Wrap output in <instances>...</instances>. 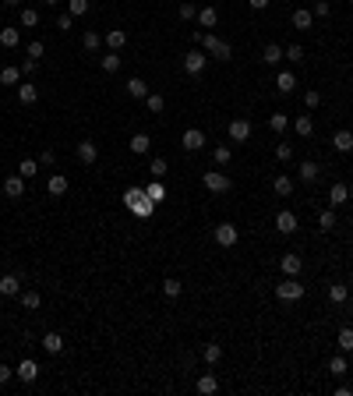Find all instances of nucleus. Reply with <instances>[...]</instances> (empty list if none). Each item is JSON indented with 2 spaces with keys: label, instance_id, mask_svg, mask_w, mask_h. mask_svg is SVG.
Returning <instances> with one entry per match:
<instances>
[{
  "label": "nucleus",
  "instance_id": "nucleus-1",
  "mask_svg": "<svg viewBox=\"0 0 353 396\" xmlns=\"http://www.w3.org/2000/svg\"><path fill=\"white\" fill-rule=\"evenodd\" d=\"M198 43H202V46H205L209 53H215V60H230V53H233V50H230V43L215 39L212 32H202V36H198Z\"/></svg>",
  "mask_w": 353,
  "mask_h": 396
},
{
  "label": "nucleus",
  "instance_id": "nucleus-2",
  "mask_svg": "<svg viewBox=\"0 0 353 396\" xmlns=\"http://www.w3.org/2000/svg\"><path fill=\"white\" fill-rule=\"evenodd\" d=\"M276 297H279V301H300V297H304V283H297V280L290 276L286 283L276 287Z\"/></svg>",
  "mask_w": 353,
  "mask_h": 396
},
{
  "label": "nucleus",
  "instance_id": "nucleus-3",
  "mask_svg": "<svg viewBox=\"0 0 353 396\" xmlns=\"http://www.w3.org/2000/svg\"><path fill=\"white\" fill-rule=\"evenodd\" d=\"M205 188L215 191V195H222V191H230L233 184H230V177H226V173H219V170H205Z\"/></svg>",
  "mask_w": 353,
  "mask_h": 396
},
{
  "label": "nucleus",
  "instance_id": "nucleus-4",
  "mask_svg": "<svg viewBox=\"0 0 353 396\" xmlns=\"http://www.w3.org/2000/svg\"><path fill=\"white\" fill-rule=\"evenodd\" d=\"M237 237H240V234H237L233 223H219V227H215V244H219V248H233Z\"/></svg>",
  "mask_w": 353,
  "mask_h": 396
},
{
  "label": "nucleus",
  "instance_id": "nucleus-5",
  "mask_svg": "<svg viewBox=\"0 0 353 396\" xmlns=\"http://www.w3.org/2000/svg\"><path fill=\"white\" fill-rule=\"evenodd\" d=\"M184 71H187V75H202V71H205V53H198V50L184 53Z\"/></svg>",
  "mask_w": 353,
  "mask_h": 396
},
{
  "label": "nucleus",
  "instance_id": "nucleus-6",
  "mask_svg": "<svg viewBox=\"0 0 353 396\" xmlns=\"http://www.w3.org/2000/svg\"><path fill=\"white\" fill-rule=\"evenodd\" d=\"M202 145H205V131H198V128H187V131H184V149H187V153H198Z\"/></svg>",
  "mask_w": 353,
  "mask_h": 396
},
{
  "label": "nucleus",
  "instance_id": "nucleus-7",
  "mask_svg": "<svg viewBox=\"0 0 353 396\" xmlns=\"http://www.w3.org/2000/svg\"><path fill=\"white\" fill-rule=\"evenodd\" d=\"M230 138L233 142H247L251 138V124L247 120H230Z\"/></svg>",
  "mask_w": 353,
  "mask_h": 396
},
{
  "label": "nucleus",
  "instance_id": "nucleus-8",
  "mask_svg": "<svg viewBox=\"0 0 353 396\" xmlns=\"http://www.w3.org/2000/svg\"><path fill=\"white\" fill-rule=\"evenodd\" d=\"M4 191H7L11 198H21V195H25V177H21V173L7 177V180H4Z\"/></svg>",
  "mask_w": 353,
  "mask_h": 396
},
{
  "label": "nucleus",
  "instance_id": "nucleus-9",
  "mask_svg": "<svg viewBox=\"0 0 353 396\" xmlns=\"http://www.w3.org/2000/svg\"><path fill=\"white\" fill-rule=\"evenodd\" d=\"M329 202H332V205H346V202H350V188H346V184H332V188H329Z\"/></svg>",
  "mask_w": 353,
  "mask_h": 396
},
{
  "label": "nucleus",
  "instance_id": "nucleus-10",
  "mask_svg": "<svg viewBox=\"0 0 353 396\" xmlns=\"http://www.w3.org/2000/svg\"><path fill=\"white\" fill-rule=\"evenodd\" d=\"M18 379H21V382H36V379H39V364H36V361H21V364H18Z\"/></svg>",
  "mask_w": 353,
  "mask_h": 396
},
{
  "label": "nucleus",
  "instance_id": "nucleus-11",
  "mask_svg": "<svg viewBox=\"0 0 353 396\" xmlns=\"http://www.w3.org/2000/svg\"><path fill=\"white\" fill-rule=\"evenodd\" d=\"M332 145H336V153H353V131H336Z\"/></svg>",
  "mask_w": 353,
  "mask_h": 396
},
{
  "label": "nucleus",
  "instance_id": "nucleus-12",
  "mask_svg": "<svg viewBox=\"0 0 353 396\" xmlns=\"http://www.w3.org/2000/svg\"><path fill=\"white\" fill-rule=\"evenodd\" d=\"M124 43H127V32H124V28L106 32V46H110V50H117V53H120V50H124Z\"/></svg>",
  "mask_w": 353,
  "mask_h": 396
},
{
  "label": "nucleus",
  "instance_id": "nucleus-13",
  "mask_svg": "<svg viewBox=\"0 0 353 396\" xmlns=\"http://www.w3.org/2000/svg\"><path fill=\"white\" fill-rule=\"evenodd\" d=\"M282 272H286V276H297V272H300V269H304V262H300V255H282Z\"/></svg>",
  "mask_w": 353,
  "mask_h": 396
},
{
  "label": "nucleus",
  "instance_id": "nucleus-14",
  "mask_svg": "<svg viewBox=\"0 0 353 396\" xmlns=\"http://www.w3.org/2000/svg\"><path fill=\"white\" fill-rule=\"evenodd\" d=\"M276 227H279L282 234H293V230H297V216H293V212H286V209H282L279 216H276Z\"/></svg>",
  "mask_w": 353,
  "mask_h": 396
},
{
  "label": "nucleus",
  "instance_id": "nucleus-15",
  "mask_svg": "<svg viewBox=\"0 0 353 396\" xmlns=\"http://www.w3.org/2000/svg\"><path fill=\"white\" fill-rule=\"evenodd\" d=\"M43 347H46L50 354H60V350H64V336H60V332H46V336H43Z\"/></svg>",
  "mask_w": 353,
  "mask_h": 396
},
{
  "label": "nucleus",
  "instance_id": "nucleus-16",
  "mask_svg": "<svg viewBox=\"0 0 353 396\" xmlns=\"http://www.w3.org/2000/svg\"><path fill=\"white\" fill-rule=\"evenodd\" d=\"M0 294H4V297H14V294H21V283H18V276H4V280H0Z\"/></svg>",
  "mask_w": 353,
  "mask_h": 396
},
{
  "label": "nucleus",
  "instance_id": "nucleus-17",
  "mask_svg": "<svg viewBox=\"0 0 353 396\" xmlns=\"http://www.w3.org/2000/svg\"><path fill=\"white\" fill-rule=\"evenodd\" d=\"M95 156H99V149L92 142H78V159L81 163H95Z\"/></svg>",
  "mask_w": 353,
  "mask_h": 396
},
{
  "label": "nucleus",
  "instance_id": "nucleus-18",
  "mask_svg": "<svg viewBox=\"0 0 353 396\" xmlns=\"http://www.w3.org/2000/svg\"><path fill=\"white\" fill-rule=\"evenodd\" d=\"M262 60H265V64H279V60H282V46L269 43V46L262 50Z\"/></svg>",
  "mask_w": 353,
  "mask_h": 396
},
{
  "label": "nucleus",
  "instance_id": "nucleus-19",
  "mask_svg": "<svg viewBox=\"0 0 353 396\" xmlns=\"http://www.w3.org/2000/svg\"><path fill=\"white\" fill-rule=\"evenodd\" d=\"M311 25H314L311 11H293V28H311Z\"/></svg>",
  "mask_w": 353,
  "mask_h": 396
},
{
  "label": "nucleus",
  "instance_id": "nucleus-20",
  "mask_svg": "<svg viewBox=\"0 0 353 396\" xmlns=\"http://www.w3.org/2000/svg\"><path fill=\"white\" fill-rule=\"evenodd\" d=\"M103 71H106V75H113V71H120V53H117V50H110V53L103 57Z\"/></svg>",
  "mask_w": 353,
  "mask_h": 396
},
{
  "label": "nucleus",
  "instance_id": "nucleus-21",
  "mask_svg": "<svg viewBox=\"0 0 353 396\" xmlns=\"http://www.w3.org/2000/svg\"><path fill=\"white\" fill-rule=\"evenodd\" d=\"M46 188H50V195H64V191H68V177H64V173H53Z\"/></svg>",
  "mask_w": 353,
  "mask_h": 396
},
{
  "label": "nucleus",
  "instance_id": "nucleus-22",
  "mask_svg": "<svg viewBox=\"0 0 353 396\" xmlns=\"http://www.w3.org/2000/svg\"><path fill=\"white\" fill-rule=\"evenodd\" d=\"M350 297V290H346V283H332L329 287V301H336V304H343Z\"/></svg>",
  "mask_w": 353,
  "mask_h": 396
},
{
  "label": "nucleus",
  "instance_id": "nucleus-23",
  "mask_svg": "<svg viewBox=\"0 0 353 396\" xmlns=\"http://www.w3.org/2000/svg\"><path fill=\"white\" fill-rule=\"evenodd\" d=\"M202 357H205V364H215V361L222 357V347H219V343H205V350H202Z\"/></svg>",
  "mask_w": 353,
  "mask_h": 396
},
{
  "label": "nucleus",
  "instance_id": "nucleus-24",
  "mask_svg": "<svg viewBox=\"0 0 353 396\" xmlns=\"http://www.w3.org/2000/svg\"><path fill=\"white\" fill-rule=\"evenodd\" d=\"M318 173H322V170H318V163H311V159H307V163H300V180H307V184H311Z\"/></svg>",
  "mask_w": 353,
  "mask_h": 396
},
{
  "label": "nucleus",
  "instance_id": "nucleus-25",
  "mask_svg": "<svg viewBox=\"0 0 353 396\" xmlns=\"http://www.w3.org/2000/svg\"><path fill=\"white\" fill-rule=\"evenodd\" d=\"M127 92H131L135 99H145V96H148V85H145L141 78H131L127 81Z\"/></svg>",
  "mask_w": 353,
  "mask_h": 396
},
{
  "label": "nucleus",
  "instance_id": "nucleus-26",
  "mask_svg": "<svg viewBox=\"0 0 353 396\" xmlns=\"http://www.w3.org/2000/svg\"><path fill=\"white\" fill-rule=\"evenodd\" d=\"M276 88H279V92H293V88H297V78H293L290 71H282L279 78H276Z\"/></svg>",
  "mask_w": 353,
  "mask_h": 396
},
{
  "label": "nucleus",
  "instance_id": "nucleus-27",
  "mask_svg": "<svg viewBox=\"0 0 353 396\" xmlns=\"http://www.w3.org/2000/svg\"><path fill=\"white\" fill-rule=\"evenodd\" d=\"M198 21H202L205 28H212V25L219 21V14H215V7H202V11H198Z\"/></svg>",
  "mask_w": 353,
  "mask_h": 396
},
{
  "label": "nucleus",
  "instance_id": "nucleus-28",
  "mask_svg": "<svg viewBox=\"0 0 353 396\" xmlns=\"http://www.w3.org/2000/svg\"><path fill=\"white\" fill-rule=\"evenodd\" d=\"M272 188H276V195H290V191H293V180H290L286 173H279V177L272 180Z\"/></svg>",
  "mask_w": 353,
  "mask_h": 396
},
{
  "label": "nucleus",
  "instance_id": "nucleus-29",
  "mask_svg": "<svg viewBox=\"0 0 353 396\" xmlns=\"http://www.w3.org/2000/svg\"><path fill=\"white\" fill-rule=\"evenodd\" d=\"M215 389H219V382H215V375H202V379H198V393H215Z\"/></svg>",
  "mask_w": 353,
  "mask_h": 396
},
{
  "label": "nucleus",
  "instance_id": "nucleus-30",
  "mask_svg": "<svg viewBox=\"0 0 353 396\" xmlns=\"http://www.w3.org/2000/svg\"><path fill=\"white\" fill-rule=\"evenodd\" d=\"M311 131H314V120H311L307 113H300V117H297V135H304V138H307Z\"/></svg>",
  "mask_w": 353,
  "mask_h": 396
},
{
  "label": "nucleus",
  "instance_id": "nucleus-31",
  "mask_svg": "<svg viewBox=\"0 0 353 396\" xmlns=\"http://www.w3.org/2000/svg\"><path fill=\"white\" fill-rule=\"evenodd\" d=\"M18 39H21L18 28H0V43H4V46H18Z\"/></svg>",
  "mask_w": 353,
  "mask_h": 396
},
{
  "label": "nucleus",
  "instance_id": "nucleus-32",
  "mask_svg": "<svg viewBox=\"0 0 353 396\" xmlns=\"http://www.w3.org/2000/svg\"><path fill=\"white\" fill-rule=\"evenodd\" d=\"M18 99H21V103H36V99H39L36 85H21V88H18Z\"/></svg>",
  "mask_w": 353,
  "mask_h": 396
},
{
  "label": "nucleus",
  "instance_id": "nucleus-33",
  "mask_svg": "<svg viewBox=\"0 0 353 396\" xmlns=\"http://www.w3.org/2000/svg\"><path fill=\"white\" fill-rule=\"evenodd\" d=\"M145 103H148V110H152V113H163V106H166V99H163V96H155V92H148V96H145Z\"/></svg>",
  "mask_w": 353,
  "mask_h": 396
},
{
  "label": "nucleus",
  "instance_id": "nucleus-34",
  "mask_svg": "<svg viewBox=\"0 0 353 396\" xmlns=\"http://www.w3.org/2000/svg\"><path fill=\"white\" fill-rule=\"evenodd\" d=\"M286 124H290L286 113H272V117H269V128H272V131H286Z\"/></svg>",
  "mask_w": 353,
  "mask_h": 396
},
{
  "label": "nucleus",
  "instance_id": "nucleus-35",
  "mask_svg": "<svg viewBox=\"0 0 353 396\" xmlns=\"http://www.w3.org/2000/svg\"><path fill=\"white\" fill-rule=\"evenodd\" d=\"M131 153H148V135H135V138H131Z\"/></svg>",
  "mask_w": 353,
  "mask_h": 396
},
{
  "label": "nucleus",
  "instance_id": "nucleus-36",
  "mask_svg": "<svg viewBox=\"0 0 353 396\" xmlns=\"http://www.w3.org/2000/svg\"><path fill=\"white\" fill-rule=\"evenodd\" d=\"M36 170H39L36 159H21V163H18V173H21V177H36Z\"/></svg>",
  "mask_w": 353,
  "mask_h": 396
},
{
  "label": "nucleus",
  "instance_id": "nucleus-37",
  "mask_svg": "<svg viewBox=\"0 0 353 396\" xmlns=\"http://www.w3.org/2000/svg\"><path fill=\"white\" fill-rule=\"evenodd\" d=\"M180 290H184V287H180L177 280H163V294H166V297H180Z\"/></svg>",
  "mask_w": 353,
  "mask_h": 396
},
{
  "label": "nucleus",
  "instance_id": "nucleus-38",
  "mask_svg": "<svg viewBox=\"0 0 353 396\" xmlns=\"http://www.w3.org/2000/svg\"><path fill=\"white\" fill-rule=\"evenodd\" d=\"M21 304H25V308H39V304H43V297H39L36 290H25V294H21Z\"/></svg>",
  "mask_w": 353,
  "mask_h": 396
},
{
  "label": "nucleus",
  "instance_id": "nucleus-39",
  "mask_svg": "<svg viewBox=\"0 0 353 396\" xmlns=\"http://www.w3.org/2000/svg\"><path fill=\"white\" fill-rule=\"evenodd\" d=\"M329 372H332V375H346V372H350V368H346V357H332V361H329Z\"/></svg>",
  "mask_w": 353,
  "mask_h": 396
},
{
  "label": "nucleus",
  "instance_id": "nucleus-40",
  "mask_svg": "<svg viewBox=\"0 0 353 396\" xmlns=\"http://www.w3.org/2000/svg\"><path fill=\"white\" fill-rule=\"evenodd\" d=\"M18 75H21L18 68H4V71H0V81H4V85H14V81H18Z\"/></svg>",
  "mask_w": 353,
  "mask_h": 396
},
{
  "label": "nucleus",
  "instance_id": "nucleus-41",
  "mask_svg": "<svg viewBox=\"0 0 353 396\" xmlns=\"http://www.w3.org/2000/svg\"><path fill=\"white\" fill-rule=\"evenodd\" d=\"M339 347H343V350H353V329H339Z\"/></svg>",
  "mask_w": 353,
  "mask_h": 396
},
{
  "label": "nucleus",
  "instance_id": "nucleus-42",
  "mask_svg": "<svg viewBox=\"0 0 353 396\" xmlns=\"http://www.w3.org/2000/svg\"><path fill=\"white\" fill-rule=\"evenodd\" d=\"M21 25H39V11L25 7V11H21Z\"/></svg>",
  "mask_w": 353,
  "mask_h": 396
},
{
  "label": "nucleus",
  "instance_id": "nucleus-43",
  "mask_svg": "<svg viewBox=\"0 0 353 396\" xmlns=\"http://www.w3.org/2000/svg\"><path fill=\"white\" fill-rule=\"evenodd\" d=\"M81 43H85V50H99V46H103V39H99L95 32H85V39H81Z\"/></svg>",
  "mask_w": 353,
  "mask_h": 396
},
{
  "label": "nucleus",
  "instance_id": "nucleus-44",
  "mask_svg": "<svg viewBox=\"0 0 353 396\" xmlns=\"http://www.w3.org/2000/svg\"><path fill=\"white\" fill-rule=\"evenodd\" d=\"M318 223H322V230H332V227H336V212H329V209H325V212L318 216Z\"/></svg>",
  "mask_w": 353,
  "mask_h": 396
},
{
  "label": "nucleus",
  "instance_id": "nucleus-45",
  "mask_svg": "<svg viewBox=\"0 0 353 396\" xmlns=\"http://www.w3.org/2000/svg\"><path fill=\"white\" fill-rule=\"evenodd\" d=\"M212 159H215L219 166H226V163H230V149H226V145H219V149L212 153Z\"/></svg>",
  "mask_w": 353,
  "mask_h": 396
},
{
  "label": "nucleus",
  "instance_id": "nucleus-46",
  "mask_svg": "<svg viewBox=\"0 0 353 396\" xmlns=\"http://www.w3.org/2000/svg\"><path fill=\"white\" fill-rule=\"evenodd\" d=\"M152 177H166V159H152Z\"/></svg>",
  "mask_w": 353,
  "mask_h": 396
},
{
  "label": "nucleus",
  "instance_id": "nucleus-47",
  "mask_svg": "<svg viewBox=\"0 0 353 396\" xmlns=\"http://www.w3.org/2000/svg\"><path fill=\"white\" fill-rule=\"evenodd\" d=\"M329 11H332V7H329L325 0H314V11H311V14H318V18H329Z\"/></svg>",
  "mask_w": 353,
  "mask_h": 396
},
{
  "label": "nucleus",
  "instance_id": "nucleus-48",
  "mask_svg": "<svg viewBox=\"0 0 353 396\" xmlns=\"http://www.w3.org/2000/svg\"><path fill=\"white\" fill-rule=\"evenodd\" d=\"M282 57H290V60H304V50H300V46L293 43L290 50H282Z\"/></svg>",
  "mask_w": 353,
  "mask_h": 396
},
{
  "label": "nucleus",
  "instance_id": "nucleus-49",
  "mask_svg": "<svg viewBox=\"0 0 353 396\" xmlns=\"http://www.w3.org/2000/svg\"><path fill=\"white\" fill-rule=\"evenodd\" d=\"M145 195H148L152 202H163V188H159V184H148V188H145Z\"/></svg>",
  "mask_w": 353,
  "mask_h": 396
},
{
  "label": "nucleus",
  "instance_id": "nucleus-50",
  "mask_svg": "<svg viewBox=\"0 0 353 396\" xmlns=\"http://www.w3.org/2000/svg\"><path fill=\"white\" fill-rule=\"evenodd\" d=\"M88 11V0H71V14H85Z\"/></svg>",
  "mask_w": 353,
  "mask_h": 396
},
{
  "label": "nucleus",
  "instance_id": "nucleus-51",
  "mask_svg": "<svg viewBox=\"0 0 353 396\" xmlns=\"http://www.w3.org/2000/svg\"><path fill=\"white\" fill-rule=\"evenodd\" d=\"M276 156H279V159H290V156H293V145H290V142H282L279 149H276Z\"/></svg>",
  "mask_w": 353,
  "mask_h": 396
},
{
  "label": "nucleus",
  "instance_id": "nucleus-52",
  "mask_svg": "<svg viewBox=\"0 0 353 396\" xmlns=\"http://www.w3.org/2000/svg\"><path fill=\"white\" fill-rule=\"evenodd\" d=\"M28 57L39 60V57H43V43H28Z\"/></svg>",
  "mask_w": 353,
  "mask_h": 396
},
{
  "label": "nucleus",
  "instance_id": "nucleus-53",
  "mask_svg": "<svg viewBox=\"0 0 353 396\" xmlns=\"http://www.w3.org/2000/svg\"><path fill=\"white\" fill-rule=\"evenodd\" d=\"M180 18H184V21L195 18V4H180Z\"/></svg>",
  "mask_w": 353,
  "mask_h": 396
},
{
  "label": "nucleus",
  "instance_id": "nucleus-54",
  "mask_svg": "<svg viewBox=\"0 0 353 396\" xmlns=\"http://www.w3.org/2000/svg\"><path fill=\"white\" fill-rule=\"evenodd\" d=\"M304 103H307V106H318V103H322V96H318V92H314V88H311V92H307V96H304Z\"/></svg>",
  "mask_w": 353,
  "mask_h": 396
},
{
  "label": "nucleus",
  "instance_id": "nucleus-55",
  "mask_svg": "<svg viewBox=\"0 0 353 396\" xmlns=\"http://www.w3.org/2000/svg\"><path fill=\"white\" fill-rule=\"evenodd\" d=\"M71 18H74V14H60V18H57V28H71Z\"/></svg>",
  "mask_w": 353,
  "mask_h": 396
},
{
  "label": "nucleus",
  "instance_id": "nucleus-56",
  "mask_svg": "<svg viewBox=\"0 0 353 396\" xmlns=\"http://www.w3.org/2000/svg\"><path fill=\"white\" fill-rule=\"evenodd\" d=\"M4 382H11V368H7V364H0V386H4Z\"/></svg>",
  "mask_w": 353,
  "mask_h": 396
},
{
  "label": "nucleus",
  "instance_id": "nucleus-57",
  "mask_svg": "<svg viewBox=\"0 0 353 396\" xmlns=\"http://www.w3.org/2000/svg\"><path fill=\"white\" fill-rule=\"evenodd\" d=\"M53 159H57V156H53V149H46V153H43V156H39V163H46V166H50V163H53Z\"/></svg>",
  "mask_w": 353,
  "mask_h": 396
},
{
  "label": "nucleus",
  "instance_id": "nucleus-58",
  "mask_svg": "<svg viewBox=\"0 0 353 396\" xmlns=\"http://www.w3.org/2000/svg\"><path fill=\"white\" fill-rule=\"evenodd\" d=\"M247 4H251L254 11H262V7H269V0H247Z\"/></svg>",
  "mask_w": 353,
  "mask_h": 396
},
{
  "label": "nucleus",
  "instance_id": "nucleus-59",
  "mask_svg": "<svg viewBox=\"0 0 353 396\" xmlns=\"http://www.w3.org/2000/svg\"><path fill=\"white\" fill-rule=\"evenodd\" d=\"M43 4H57V0H43Z\"/></svg>",
  "mask_w": 353,
  "mask_h": 396
},
{
  "label": "nucleus",
  "instance_id": "nucleus-60",
  "mask_svg": "<svg viewBox=\"0 0 353 396\" xmlns=\"http://www.w3.org/2000/svg\"><path fill=\"white\" fill-rule=\"evenodd\" d=\"M4 4H18V0H4Z\"/></svg>",
  "mask_w": 353,
  "mask_h": 396
}]
</instances>
